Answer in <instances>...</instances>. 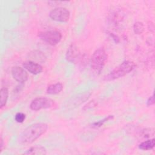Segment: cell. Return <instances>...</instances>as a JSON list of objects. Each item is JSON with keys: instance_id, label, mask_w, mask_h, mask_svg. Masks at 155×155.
<instances>
[{"instance_id": "d6986e66", "label": "cell", "mask_w": 155, "mask_h": 155, "mask_svg": "<svg viewBox=\"0 0 155 155\" xmlns=\"http://www.w3.org/2000/svg\"><path fill=\"white\" fill-rule=\"evenodd\" d=\"M154 134V131L153 128H147L142 130L140 133V136L143 138H149L153 136Z\"/></svg>"}, {"instance_id": "603a6c76", "label": "cell", "mask_w": 155, "mask_h": 155, "mask_svg": "<svg viewBox=\"0 0 155 155\" xmlns=\"http://www.w3.org/2000/svg\"><path fill=\"white\" fill-rule=\"evenodd\" d=\"M154 94H153L152 96H151L147 101V105L148 107L149 106H151L153 105H154Z\"/></svg>"}, {"instance_id": "5b68a950", "label": "cell", "mask_w": 155, "mask_h": 155, "mask_svg": "<svg viewBox=\"0 0 155 155\" xmlns=\"http://www.w3.org/2000/svg\"><path fill=\"white\" fill-rule=\"evenodd\" d=\"M54 104V101L47 97H36L31 102L30 108L31 110L38 111L42 109H47L52 107Z\"/></svg>"}, {"instance_id": "30bf717a", "label": "cell", "mask_w": 155, "mask_h": 155, "mask_svg": "<svg viewBox=\"0 0 155 155\" xmlns=\"http://www.w3.org/2000/svg\"><path fill=\"white\" fill-rule=\"evenodd\" d=\"M22 66L24 68L35 75L41 73L43 70L42 67L39 64L30 60L24 62Z\"/></svg>"}, {"instance_id": "ac0fdd59", "label": "cell", "mask_w": 155, "mask_h": 155, "mask_svg": "<svg viewBox=\"0 0 155 155\" xmlns=\"http://www.w3.org/2000/svg\"><path fill=\"white\" fill-rule=\"evenodd\" d=\"M30 58L37 61H41V62H44L45 59V57L44 53L41 52L40 51H33V53H31Z\"/></svg>"}, {"instance_id": "d4e9b609", "label": "cell", "mask_w": 155, "mask_h": 155, "mask_svg": "<svg viewBox=\"0 0 155 155\" xmlns=\"http://www.w3.org/2000/svg\"><path fill=\"white\" fill-rule=\"evenodd\" d=\"M4 148V141L2 139V137H1L0 138V153L2 151V150Z\"/></svg>"}, {"instance_id": "52a82bcc", "label": "cell", "mask_w": 155, "mask_h": 155, "mask_svg": "<svg viewBox=\"0 0 155 155\" xmlns=\"http://www.w3.org/2000/svg\"><path fill=\"white\" fill-rule=\"evenodd\" d=\"M90 96L91 93L90 92H84L78 94L71 97L67 102L65 106L67 108H76L82 104L83 102L87 101Z\"/></svg>"}, {"instance_id": "277c9868", "label": "cell", "mask_w": 155, "mask_h": 155, "mask_svg": "<svg viewBox=\"0 0 155 155\" xmlns=\"http://www.w3.org/2000/svg\"><path fill=\"white\" fill-rule=\"evenodd\" d=\"M39 38L50 45L58 44L62 39V34L58 30H47L38 33Z\"/></svg>"}, {"instance_id": "9a60e30c", "label": "cell", "mask_w": 155, "mask_h": 155, "mask_svg": "<svg viewBox=\"0 0 155 155\" xmlns=\"http://www.w3.org/2000/svg\"><path fill=\"white\" fill-rule=\"evenodd\" d=\"M1 94V108H2L6 104L8 97V90L5 87H2L0 90Z\"/></svg>"}, {"instance_id": "2e32d148", "label": "cell", "mask_w": 155, "mask_h": 155, "mask_svg": "<svg viewBox=\"0 0 155 155\" xmlns=\"http://www.w3.org/2000/svg\"><path fill=\"white\" fill-rule=\"evenodd\" d=\"M114 118V116L113 115H109L105 117H104L103 119L102 120H100L97 122H95L93 124H91V128H99L101 127V126H102L105 122H107V121L110 120H111Z\"/></svg>"}, {"instance_id": "ffe728a7", "label": "cell", "mask_w": 155, "mask_h": 155, "mask_svg": "<svg viewBox=\"0 0 155 155\" xmlns=\"http://www.w3.org/2000/svg\"><path fill=\"white\" fill-rule=\"evenodd\" d=\"M25 117H26V116L24 113L21 112H18L16 114L15 116V119L16 122L18 123H22L25 120Z\"/></svg>"}, {"instance_id": "7c38bea8", "label": "cell", "mask_w": 155, "mask_h": 155, "mask_svg": "<svg viewBox=\"0 0 155 155\" xmlns=\"http://www.w3.org/2000/svg\"><path fill=\"white\" fill-rule=\"evenodd\" d=\"M46 149L42 146H35L27 150L24 154L28 155H44L46 154Z\"/></svg>"}, {"instance_id": "cb8c5ba5", "label": "cell", "mask_w": 155, "mask_h": 155, "mask_svg": "<svg viewBox=\"0 0 155 155\" xmlns=\"http://www.w3.org/2000/svg\"><path fill=\"white\" fill-rule=\"evenodd\" d=\"M148 28L149 29V30H150V31H151L152 33L154 32V23L152 22H150V24H148Z\"/></svg>"}, {"instance_id": "4fadbf2b", "label": "cell", "mask_w": 155, "mask_h": 155, "mask_svg": "<svg viewBox=\"0 0 155 155\" xmlns=\"http://www.w3.org/2000/svg\"><path fill=\"white\" fill-rule=\"evenodd\" d=\"M63 89V85L61 82L51 84L47 88V93L49 94H59Z\"/></svg>"}, {"instance_id": "e0dca14e", "label": "cell", "mask_w": 155, "mask_h": 155, "mask_svg": "<svg viewBox=\"0 0 155 155\" xmlns=\"http://www.w3.org/2000/svg\"><path fill=\"white\" fill-rule=\"evenodd\" d=\"M144 29V25L140 21H137L133 25V31L136 35H141L143 32Z\"/></svg>"}, {"instance_id": "7402d4cb", "label": "cell", "mask_w": 155, "mask_h": 155, "mask_svg": "<svg viewBox=\"0 0 155 155\" xmlns=\"http://www.w3.org/2000/svg\"><path fill=\"white\" fill-rule=\"evenodd\" d=\"M106 33H107L108 35H109V36H110L111 38H112V39H113V41H114L116 44H117V43H119V42H120V40H119V37H118L117 35H116L115 34L111 33V32L110 31H107Z\"/></svg>"}, {"instance_id": "8992f818", "label": "cell", "mask_w": 155, "mask_h": 155, "mask_svg": "<svg viewBox=\"0 0 155 155\" xmlns=\"http://www.w3.org/2000/svg\"><path fill=\"white\" fill-rule=\"evenodd\" d=\"M49 16L53 21L60 22H67L70 19V13L65 7H57L50 11Z\"/></svg>"}, {"instance_id": "9c48e42d", "label": "cell", "mask_w": 155, "mask_h": 155, "mask_svg": "<svg viewBox=\"0 0 155 155\" xmlns=\"http://www.w3.org/2000/svg\"><path fill=\"white\" fill-rule=\"evenodd\" d=\"M12 75L15 80L19 83H24L28 79V73L25 68L19 66L13 67L11 70Z\"/></svg>"}, {"instance_id": "6da1fadb", "label": "cell", "mask_w": 155, "mask_h": 155, "mask_svg": "<svg viewBox=\"0 0 155 155\" xmlns=\"http://www.w3.org/2000/svg\"><path fill=\"white\" fill-rule=\"evenodd\" d=\"M48 128L45 123H35L27 127L18 137V142L22 145H28L35 142L44 134Z\"/></svg>"}, {"instance_id": "7a4b0ae2", "label": "cell", "mask_w": 155, "mask_h": 155, "mask_svg": "<svg viewBox=\"0 0 155 155\" xmlns=\"http://www.w3.org/2000/svg\"><path fill=\"white\" fill-rule=\"evenodd\" d=\"M136 64L131 61H125L116 67L110 73L104 77L105 81H111L119 79L132 71L136 67Z\"/></svg>"}, {"instance_id": "44dd1931", "label": "cell", "mask_w": 155, "mask_h": 155, "mask_svg": "<svg viewBox=\"0 0 155 155\" xmlns=\"http://www.w3.org/2000/svg\"><path fill=\"white\" fill-rule=\"evenodd\" d=\"M97 105V102H95L94 100L91 101H90L88 103H87L85 105H84V107H83V110L86 111V110H88L93 108H94L95 107H96Z\"/></svg>"}, {"instance_id": "ba28073f", "label": "cell", "mask_w": 155, "mask_h": 155, "mask_svg": "<svg viewBox=\"0 0 155 155\" xmlns=\"http://www.w3.org/2000/svg\"><path fill=\"white\" fill-rule=\"evenodd\" d=\"M81 53L77 45L72 43L67 50L65 53V59L70 62L75 63L78 59H81Z\"/></svg>"}, {"instance_id": "5bb4252c", "label": "cell", "mask_w": 155, "mask_h": 155, "mask_svg": "<svg viewBox=\"0 0 155 155\" xmlns=\"http://www.w3.org/2000/svg\"><path fill=\"white\" fill-rule=\"evenodd\" d=\"M154 145H155V140L153 138L151 139H148L147 140H145L141 142L139 145V148L143 151H148V150H151L153 149L154 147Z\"/></svg>"}, {"instance_id": "3957f363", "label": "cell", "mask_w": 155, "mask_h": 155, "mask_svg": "<svg viewBox=\"0 0 155 155\" xmlns=\"http://www.w3.org/2000/svg\"><path fill=\"white\" fill-rule=\"evenodd\" d=\"M107 57V54L104 48L96 50L91 58V68L97 73H100L106 64Z\"/></svg>"}, {"instance_id": "8fae6325", "label": "cell", "mask_w": 155, "mask_h": 155, "mask_svg": "<svg viewBox=\"0 0 155 155\" xmlns=\"http://www.w3.org/2000/svg\"><path fill=\"white\" fill-rule=\"evenodd\" d=\"M123 13L119 10H114L109 15L108 21L114 26H118L123 21Z\"/></svg>"}]
</instances>
